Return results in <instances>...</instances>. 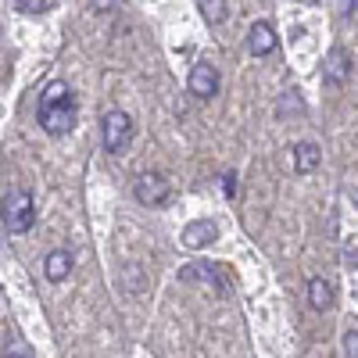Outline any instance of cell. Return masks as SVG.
Instances as JSON below:
<instances>
[{"label":"cell","mask_w":358,"mask_h":358,"mask_svg":"<svg viewBox=\"0 0 358 358\" xmlns=\"http://www.w3.org/2000/svg\"><path fill=\"white\" fill-rule=\"evenodd\" d=\"M344 355H348V358H358V330H351V334L344 337Z\"/></svg>","instance_id":"obj_15"},{"label":"cell","mask_w":358,"mask_h":358,"mask_svg":"<svg viewBox=\"0 0 358 358\" xmlns=\"http://www.w3.org/2000/svg\"><path fill=\"white\" fill-rule=\"evenodd\" d=\"M219 236V229H215V222H208V219H197V222H190L187 229H183V244L187 248H208Z\"/></svg>","instance_id":"obj_9"},{"label":"cell","mask_w":358,"mask_h":358,"mask_svg":"<svg viewBox=\"0 0 358 358\" xmlns=\"http://www.w3.org/2000/svg\"><path fill=\"white\" fill-rule=\"evenodd\" d=\"M179 280H183V283H215L219 290H226V280L219 276V268H215V265H208V262H194V265H187L183 273H179Z\"/></svg>","instance_id":"obj_8"},{"label":"cell","mask_w":358,"mask_h":358,"mask_svg":"<svg viewBox=\"0 0 358 358\" xmlns=\"http://www.w3.org/2000/svg\"><path fill=\"white\" fill-rule=\"evenodd\" d=\"M308 305L315 312H330L334 308V283L322 280V276H312L308 280Z\"/></svg>","instance_id":"obj_10"},{"label":"cell","mask_w":358,"mask_h":358,"mask_svg":"<svg viewBox=\"0 0 358 358\" xmlns=\"http://www.w3.org/2000/svg\"><path fill=\"white\" fill-rule=\"evenodd\" d=\"M190 94L197 97V101H212L215 94H219V86H222V79H219V69L212 65V62H197L194 69H190Z\"/></svg>","instance_id":"obj_5"},{"label":"cell","mask_w":358,"mask_h":358,"mask_svg":"<svg viewBox=\"0 0 358 358\" xmlns=\"http://www.w3.org/2000/svg\"><path fill=\"white\" fill-rule=\"evenodd\" d=\"M101 136H104V151L122 155L126 147L133 143V118L126 111H108L104 126H101Z\"/></svg>","instance_id":"obj_3"},{"label":"cell","mask_w":358,"mask_h":358,"mask_svg":"<svg viewBox=\"0 0 358 358\" xmlns=\"http://www.w3.org/2000/svg\"><path fill=\"white\" fill-rule=\"evenodd\" d=\"M36 222V201L25 187H15L4 197V229L8 233H29Z\"/></svg>","instance_id":"obj_2"},{"label":"cell","mask_w":358,"mask_h":358,"mask_svg":"<svg viewBox=\"0 0 358 358\" xmlns=\"http://www.w3.org/2000/svg\"><path fill=\"white\" fill-rule=\"evenodd\" d=\"M319 158H322V151H319L312 140H305V143H297V147H294V169L301 172V176L315 172V169H319Z\"/></svg>","instance_id":"obj_12"},{"label":"cell","mask_w":358,"mask_h":358,"mask_svg":"<svg viewBox=\"0 0 358 358\" xmlns=\"http://www.w3.org/2000/svg\"><path fill=\"white\" fill-rule=\"evenodd\" d=\"M133 194H136V201H140L143 208H162V204L172 201V183H169L162 172H147V176L136 179Z\"/></svg>","instance_id":"obj_4"},{"label":"cell","mask_w":358,"mask_h":358,"mask_svg":"<svg viewBox=\"0 0 358 358\" xmlns=\"http://www.w3.org/2000/svg\"><path fill=\"white\" fill-rule=\"evenodd\" d=\"M76 97H72V90L62 83V79H54L43 86V94H40V104H36V118H40V126L43 133L50 136H65L72 126H76Z\"/></svg>","instance_id":"obj_1"},{"label":"cell","mask_w":358,"mask_h":358,"mask_svg":"<svg viewBox=\"0 0 358 358\" xmlns=\"http://www.w3.org/2000/svg\"><path fill=\"white\" fill-rule=\"evenodd\" d=\"M15 8L25 11V15H40V11H50L54 0H15Z\"/></svg>","instance_id":"obj_14"},{"label":"cell","mask_w":358,"mask_h":358,"mask_svg":"<svg viewBox=\"0 0 358 358\" xmlns=\"http://www.w3.org/2000/svg\"><path fill=\"white\" fill-rule=\"evenodd\" d=\"M222 179H226V183H222V187H226V194L233 197V194H236V176L229 172V176H222Z\"/></svg>","instance_id":"obj_17"},{"label":"cell","mask_w":358,"mask_h":358,"mask_svg":"<svg viewBox=\"0 0 358 358\" xmlns=\"http://www.w3.org/2000/svg\"><path fill=\"white\" fill-rule=\"evenodd\" d=\"M69 273H72V255H69V251H50V255L43 258V276H47L50 283H62Z\"/></svg>","instance_id":"obj_11"},{"label":"cell","mask_w":358,"mask_h":358,"mask_svg":"<svg viewBox=\"0 0 358 358\" xmlns=\"http://www.w3.org/2000/svg\"><path fill=\"white\" fill-rule=\"evenodd\" d=\"M248 50H251L255 57L276 54V29L268 25V22H255V25H251V33H248Z\"/></svg>","instance_id":"obj_7"},{"label":"cell","mask_w":358,"mask_h":358,"mask_svg":"<svg viewBox=\"0 0 358 358\" xmlns=\"http://www.w3.org/2000/svg\"><path fill=\"white\" fill-rule=\"evenodd\" d=\"M201 15L215 25V22H222V18L229 15V4H226V0H204V4H201Z\"/></svg>","instance_id":"obj_13"},{"label":"cell","mask_w":358,"mask_h":358,"mask_svg":"<svg viewBox=\"0 0 358 358\" xmlns=\"http://www.w3.org/2000/svg\"><path fill=\"white\" fill-rule=\"evenodd\" d=\"M351 76V54L344 47H330V54H326V62H322V86H330V90H341Z\"/></svg>","instance_id":"obj_6"},{"label":"cell","mask_w":358,"mask_h":358,"mask_svg":"<svg viewBox=\"0 0 358 358\" xmlns=\"http://www.w3.org/2000/svg\"><path fill=\"white\" fill-rule=\"evenodd\" d=\"M4 358H33V355H29V348H22V344H18V348H11Z\"/></svg>","instance_id":"obj_16"}]
</instances>
